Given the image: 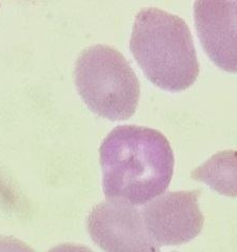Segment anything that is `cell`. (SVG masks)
Masks as SVG:
<instances>
[{
  "instance_id": "6da1fadb",
  "label": "cell",
  "mask_w": 237,
  "mask_h": 252,
  "mask_svg": "<svg viewBox=\"0 0 237 252\" xmlns=\"http://www.w3.org/2000/svg\"><path fill=\"white\" fill-rule=\"evenodd\" d=\"M102 189L108 201L146 205L165 193L174 172V154L161 132L118 126L99 148Z\"/></svg>"
},
{
  "instance_id": "7a4b0ae2",
  "label": "cell",
  "mask_w": 237,
  "mask_h": 252,
  "mask_svg": "<svg viewBox=\"0 0 237 252\" xmlns=\"http://www.w3.org/2000/svg\"><path fill=\"white\" fill-rule=\"evenodd\" d=\"M130 50L146 77L169 92H181L199 75L193 38L182 18L157 7L139 11Z\"/></svg>"
},
{
  "instance_id": "3957f363",
  "label": "cell",
  "mask_w": 237,
  "mask_h": 252,
  "mask_svg": "<svg viewBox=\"0 0 237 252\" xmlns=\"http://www.w3.org/2000/svg\"><path fill=\"white\" fill-rule=\"evenodd\" d=\"M75 84L91 111L109 121H125L138 107L140 84L125 57L107 44H96L77 58Z\"/></svg>"
},
{
  "instance_id": "277c9868",
  "label": "cell",
  "mask_w": 237,
  "mask_h": 252,
  "mask_svg": "<svg viewBox=\"0 0 237 252\" xmlns=\"http://www.w3.org/2000/svg\"><path fill=\"white\" fill-rule=\"evenodd\" d=\"M199 196V190L168 192L144 206L146 229L158 247L182 245L201 233L205 218Z\"/></svg>"
},
{
  "instance_id": "5b68a950",
  "label": "cell",
  "mask_w": 237,
  "mask_h": 252,
  "mask_svg": "<svg viewBox=\"0 0 237 252\" xmlns=\"http://www.w3.org/2000/svg\"><path fill=\"white\" fill-rule=\"evenodd\" d=\"M87 227L92 241L105 252H160L135 206L100 203L89 214Z\"/></svg>"
},
{
  "instance_id": "8992f818",
  "label": "cell",
  "mask_w": 237,
  "mask_h": 252,
  "mask_svg": "<svg viewBox=\"0 0 237 252\" xmlns=\"http://www.w3.org/2000/svg\"><path fill=\"white\" fill-rule=\"evenodd\" d=\"M197 36L211 61L219 69L237 73V16L232 1H196Z\"/></svg>"
},
{
  "instance_id": "52a82bcc",
  "label": "cell",
  "mask_w": 237,
  "mask_h": 252,
  "mask_svg": "<svg viewBox=\"0 0 237 252\" xmlns=\"http://www.w3.org/2000/svg\"><path fill=\"white\" fill-rule=\"evenodd\" d=\"M191 177L221 195L237 197V151L224 150L212 155L191 172Z\"/></svg>"
},
{
  "instance_id": "ba28073f",
  "label": "cell",
  "mask_w": 237,
  "mask_h": 252,
  "mask_svg": "<svg viewBox=\"0 0 237 252\" xmlns=\"http://www.w3.org/2000/svg\"><path fill=\"white\" fill-rule=\"evenodd\" d=\"M0 252H36L27 243L14 236L0 235Z\"/></svg>"
},
{
  "instance_id": "9c48e42d",
  "label": "cell",
  "mask_w": 237,
  "mask_h": 252,
  "mask_svg": "<svg viewBox=\"0 0 237 252\" xmlns=\"http://www.w3.org/2000/svg\"><path fill=\"white\" fill-rule=\"evenodd\" d=\"M47 252H93V251L86 246L68 243V244H60V245L52 248Z\"/></svg>"
},
{
  "instance_id": "30bf717a",
  "label": "cell",
  "mask_w": 237,
  "mask_h": 252,
  "mask_svg": "<svg viewBox=\"0 0 237 252\" xmlns=\"http://www.w3.org/2000/svg\"><path fill=\"white\" fill-rule=\"evenodd\" d=\"M232 2H233V9H234V12H235L236 16H237V1H232Z\"/></svg>"
},
{
  "instance_id": "8fae6325",
  "label": "cell",
  "mask_w": 237,
  "mask_h": 252,
  "mask_svg": "<svg viewBox=\"0 0 237 252\" xmlns=\"http://www.w3.org/2000/svg\"><path fill=\"white\" fill-rule=\"evenodd\" d=\"M173 252H176V251H173Z\"/></svg>"
}]
</instances>
